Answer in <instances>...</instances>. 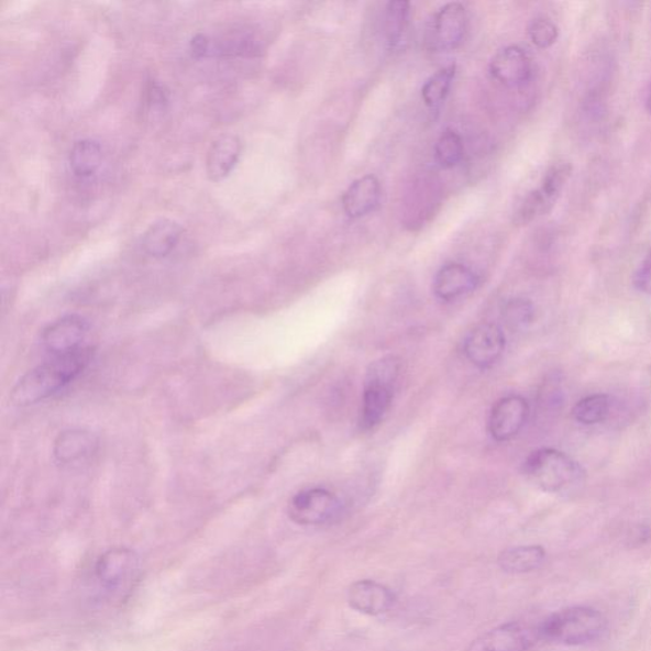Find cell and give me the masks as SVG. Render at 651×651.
I'll use <instances>...</instances> for the list:
<instances>
[{
  "mask_svg": "<svg viewBox=\"0 0 651 651\" xmlns=\"http://www.w3.org/2000/svg\"><path fill=\"white\" fill-rule=\"evenodd\" d=\"M102 146L93 140H81L73 145L69 153V166L79 178L93 176L101 167Z\"/></svg>",
  "mask_w": 651,
  "mask_h": 651,
  "instance_id": "obj_21",
  "label": "cell"
},
{
  "mask_svg": "<svg viewBox=\"0 0 651 651\" xmlns=\"http://www.w3.org/2000/svg\"><path fill=\"white\" fill-rule=\"evenodd\" d=\"M93 355L95 349L91 346L53 355L52 360L40 364L19 380V384L12 389L13 404L19 406L34 405L59 393L87 368L92 362Z\"/></svg>",
  "mask_w": 651,
  "mask_h": 651,
  "instance_id": "obj_1",
  "label": "cell"
},
{
  "mask_svg": "<svg viewBox=\"0 0 651 651\" xmlns=\"http://www.w3.org/2000/svg\"><path fill=\"white\" fill-rule=\"evenodd\" d=\"M97 448V439L85 430H68L56 439L54 455L64 466L78 465L91 457Z\"/></svg>",
  "mask_w": 651,
  "mask_h": 651,
  "instance_id": "obj_18",
  "label": "cell"
},
{
  "mask_svg": "<svg viewBox=\"0 0 651 651\" xmlns=\"http://www.w3.org/2000/svg\"><path fill=\"white\" fill-rule=\"evenodd\" d=\"M633 284L641 293L651 297V250L635 272Z\"/></svg>",
  "mask_w": 651,
  "mask_h": 651,
  "instance_id": "obj_29",
  "label": "cell"
},
{
  "mask_svg": "<svg viewBox=\"0 0 651 651\" xmlns=\"http://www.w3.org/2000/svg\"><path fill=\"white\" fill-rule=\"evenodd\" d=\"M411 208L409 213L412 216L413 211H418L419 225L424 223L421 217L424 213V218L429 217L434 211V207L438 206V194H435L434 183L418 184L415 186L411 201L409 202Z\"/></svg>",
  "mask_w": 651,
  "mask_h": 651,
  "instance_id": "obj_26",
  "label": "cell"
},
{
  "mask_svg": "<svg viewBox=\"0 0 651 651\" xmlns=\"http://www.w3.org/2000/svg\"><path fill=\"white\" fill-rule=\"evenodd\" d=\"M533 308L526 299H511L504 307V321L510 329L517 330L525 328L526 324L532 321Z\"/></svg>",
  "mask_w": 651,
  "mask_h": 651,
  "instance_id": "obj_27",
  "label": "cell"
},
{
  "mask_svg": "<svg viewBox=\"0 0 651 651\" xmlns=\"http://www.w3.org/2000/svg\"><path fill=\"white\" fill-rule=\"evenodd\" d=\"M528 36L537 47L548 48L556 43L559 30L549 19H534L528 26Z\"/></svg>",
  "mask_w": 651,
  "mask_h": 651,
  "instance_id": "obj_28",
  "label": "cell"
},
{
  "mask_svg": "<svg viewBox=\"0 0 651 651\" xmlns=\"http://www.w3.org/2000/svg\"><path fill=\"white\" fill-rule=\"evenodd\" d=\"M573 166L569 162L552 165L537 189L529 192L515 213L517 225H527L534 219L548 214L555 206L561 192L572 177Z\"/></svg>",
  "mask_w": 651,
  "mask_h": 651,
  "instance_id": "obj_5",
  "label": "cell"
},
{
  "mask_svg": "<svg viewBox=\"0 0 651 651\" xmlns=\"http://www.w3.org/2000/svg\"><path fill=\"white\" fill-rule=\"evenodd\" d=\"M607 618L587 606L567 607L552 614L539 626L540 639L565 647L588 646L607 630Z\"/></svg>",
  "mask_w": 651,
  "mask_h": 651,
  "instance_id": "obj_3",
  "label": "cell"
},
{
  "mask_svg": "<svg viewBox=\"0 0 651 651\" xmlns=\"http://www.w3.org/2000/svg\"><path fill=\"white\" fill-rule=\"evenodd\" d=\"M647 108H648V111L651 113V89H650V92L648 93Z\"/></svg>",
  "mask_w": 651,
  "mask_h": 651,
  "instance_id": "obj_32",
  "label": "cell"
},
{
  "mask_svg": "<svg viewBox=\"0 0 651 651\" xmlns=\"http://www.w3.org/2000/svg\"><path fill=\"white\" fill-rule=\"evenodd\" d=\"M523 475L540 490L569 495L587 482V472L580 462L555 448H540L523 462Z\"/></svg>",
  "mask_w": 651,
  "mask_h": 651,
  "instance_id": "obj_2",
  "label": "cell"
},
{
  "mask_svg": "<svg viewBox=\"0 0 651 651\" xmlns=\"http://www.w3.org/2000/svg\"><path fill=\"white\" fill-rule=\"evenodd\" d=\"M478 276L466 265L452 263L444 265L435 275L433 290L438 299L444 302L459 299L474 291Z\"/></svg>",
  "mask_w": 651,
  "mask_h": 651,
  "instance_id": "obj_15",
  "label": "cell"
},
{
  "mask_svg": "<svg viewBox=\"0 0 651 651\" xmlns=\"http://www.w3.org/2000/svg\"><path fill=\"white\" fill-rule=\"evenodd\" d=\"M467 12L461 3H448L429 24L427 44L430 51L448 53L459 48L467 31Z\"/></svg>",
  "mask_w": 651,
  "mask_h": 651,
  "instance_id": "obj_7",
  "label": "cell"
},
{
  "mask_svg": "<svg viewBox=\"0 0 651 651\" xmlns=\"http://www.w3.org/2000/svg\"><path fill=\"white\" fill-rule=\"evenodd\" d=\"M455 76V65L451 64L448 67L435 73L427 81L421 89L422 101L429 108H437V106L444 102L452 86Z\"/></svg>",
  "mask_w": 651,
  "mask_h": 651,
  "instance_id": "obj_24",
  "label": "cell"
},
{
  "mask_svg": "<svg viewBox=\"0 0 651 651\" xmlns=\"http://www.w3.org/2000/svg\"><path fill=\"white\" fill-rule=\"evenodd\" d=\"M435 161L443 168H452L465 156V145L462 137L453 130H446L435 144Z\"/></svg>",
  "mask_w": 651,
  "mask_h": 651,
  "instance_id": "obj_25",
  "label": "cell"
},
{
  "mask_svg": "<svg viewBox=\"0 0 651 651\" xmlns=\"http://www.w3.org/2000/svg\"><path fill=\"white\" fill-rule=\"evenodd\" d=\"M88 333L87 322L78 316H67L45 330L43 343L48 353L60 355L84 347Z\"/></svg>",
  "mask_w": 651,
  "mask_h": 651,
  "instance_id": "obj_13",
  "label": "cell"
},
{
  "mask_svg": "<svg viewBox=\"0 0 651 651\" xmlns=\"http://www.w3.org/2000/svg\"><path fill=\"white\" fill-rule=\"evenodd\" d=\"M528 417L529 405L525 397H503L493 406L488 417V431L496 442H509L522 431Z\"/></svg>",
  "mask_w": 651,
  "mask_h": 651,
  "instance_id": "obj_10",
  "label": "cell"
},
{
  "mask_svg": "<svg viewBox=\"0 0 651 651\" xmlns=\"http://www.w3.org/2000/svg\"><path fill=\"white\" fill-rule=\"evenodd\" d=\"M540 639L539 629H528L519 622H509L485 632L467 651H528Z\"/></svg>",
  "mask_w": 651,
  "mask_h": 651,
  "instance_id": "obj_11",
  "label": "cell"
},
{
  "mask_svg": "<svg viewBox=\"0 0 651 651\" xmlns=\"http://www.w3.org/2000/svg\"><path fill=\"white\" fill-rule=\"evenodd\" d=\"M613 397L596 394L582 398L573 407L572 417L577 424L591 427L605 422L613 412Z\"/></svg>",
  "mask_w": 651,
  "mask_h": 651,
  "instance_id": "obj_22",
  "label": "cell"
},
{
  "mask_svg": "<svg viewBox=\"0 0 651 651\" xmlns=\"http://www.w3.org/2000/svg\"><path fill=\"white\" fill-rule=\"evenodd\" d=\"M547 560V550L540 544L511 548L500 553L498 564L503 572L527 574L540 569Z\"/></svg>",
  "mask_w": 651,
  "mask_h": 651,
  "instance_id": "obj_20",
  "label": "cell"
},
{
  "mask_svg": "<svg viewBox=\"0 0 651 651\" xmlns=\"http://www.w3.org/2000/svg\"><path fill=\"white\" fill-rule=\"evenodd\" d=\"M183 233V227L173 219H159L144 233L143 247L152 257H166L180 242Z\"/></svg>",
  "mask_w": 651,
  "mask_h": 651,
  "instance_id": "obj_19",
  "label": "cell"
},
{
  "mask_svg": "<svg viewBox=\"0 0 651 651\" xmlns=\"http://www.w3.org/2000/svg\"><path fill=\"white\" fill-rule=\"evenodd\" d=\"M343 512L339 496L322 487L307 488L293 496L288 515L299 526H322L333 522Z\"/></svg>",
  "mask_w": 651,
  "mask_h": 651,
  "instance_id": "obj_6",
  "label": "cell"
},
{
  "mask_svg": "<svg viewBox=\"0 0 651 651\" xmlns=\"http://www.w3.org/2000/svg\"><path fill=\"white\" fill-rule=\"evenodd\" d=\"M382 187L378 178L366 175L357 178L344 194L343 208L352 219H360L372 213L378 207Z\"/></svg>",
  "mask_w": 651,
  "mask_h": 651,
  "instance_id": "obj_16",
  "label": "cell"
},
{
  "mask_svg": "<svg viewBox=\"0 0 651 651\" xmlns=\"http://www.w3.org/2000/svg\"><path fill=\"white\" fill-rule=\"evenodd\" d=\"M396 597L384 584L374 581H357L350 585L347 604L356 613L368 616L386 614L394 607Z\"/></svg>",
  "mask_w": 651,
  "mask_h": 651,
  "instance_id": "obj_14",
  "label": "cell"
},
{
  "mask_svg": "<svg viewBox=\"0 0 651 651\" xmlns=\"http://www.w3.org/2000/svg\"><path fill=\"white\" fill-rule=\"evenodd\" d=\"M506 350V335L494 323L477 324L471 330L463 343V353L468 362L479 369L492 368L500 361Z\"/></svg>",
  "mask_w": 651,
  "mask_h": 651,
  "instance_id": "obj_9",
  "label": "cell"
},
{
  "mask_svg": "<svg viewBox=\"0 0 651 651\" xmlns=\"http://www.w3.org/2000/svg\"><path fill=\"white\" fill-rule=\"evenodd\" d=\"M532 62L519 46H508L496 54L490 63V73L496 81L508 88H518L532 78Z\"/></svg>",
  "mask_w": 651,
  "mask_h": 651,
  "instance_id": "obj_12",
  "label": "cell"
},
{
  "mask_svg": "<svg viewBox=\"0 0 651 651\" xmlns=\"http://www.w3.org/2000/svg\"><path fill=\"white\" fill-rule=\"evenodd\" d=\"M211 40L203 34L195 35L191 38L190 52L194 58L201 59L210 56Z\"/></svg>",
  "mask_w": 651,
  "mask_h": 651,
  "instance_id": "obj_30",
  "label": "cell"
},
{
  "mask_svg": "<svg viewBox=\"0 0 651 651\" xmlns=\"http://www.w3.org/2000/svg\"><path fill=\"white\" fill-rule=\"evenodd\" d=\"M140 572V558L129 549L104 552L96 566L97 580L110 592H122L132 587Z\"/></svg>",
  "mask_w": 651,
  "mask_h": 651,
  "instance_id": "obj_8",
  "label": "cell"
},
{
  "mask_svg": "<svg viewBox=\"0 0 651 651\" xmlns=\"http://www.w3.org/2000/svg\"><path fill=\"white\" fill-rule=\"evenodd\" d=\"M409 2H402V0H398V2H390L387 4L385 31L389 48H395L401 44V41L406 35L407 27H409Z\"/></svg>",
  "mask_w": 651,
  "mask_h": 651,
  "instance_id": "obj_23",
  "label": "cell"
},
{
  "mask_svg": "<svg viewBox=\"0 0 651 651\" xmlns=\"http://www.w3.org/2000/svg\"><path fill=\"white\" fill-rule=\"evenodd\" d=\"M151 109H162L168 102L167 92L162 86L152 84L148 88V96H146Z\"/></svg>",
  "mask_w": 651,
  "mask_h": 651,
  "instance_id": "obj_31",
  "label": "cell"
},
{
  "mask_svg": "<svg viewBox=\"0 0 651 651\" xmlns=\"http://www.w3.org/2000/svg\"><path fill=\"white\" fill-rule=\"evenodd\" d=\"M400 372L401 361L395 355L380 357L366 369L360 419L363 430L377 428L386 418Z\"/></svg>",
  "mask_w": 651,
  "mask_h": 651,
  "instance_id": "obj_4",
  "label": "cell"
},
{
  "mask_svg": "<svg viewBox=\"0 0 651 651\" xmlns=\"http://www.w3.org/2000/svg\"><path fill=\"white\" fill-rule=\"evenodd\" d=\"M242 153L238 135L227 134L211 144L207 157V173L211 181L219 183L232 174Z\"/></svg>",
  "mask_w": 651,
  "mask_h": 651,
  "instance_id": "obj_17",
  "label": "cell"
}]
</instances>
